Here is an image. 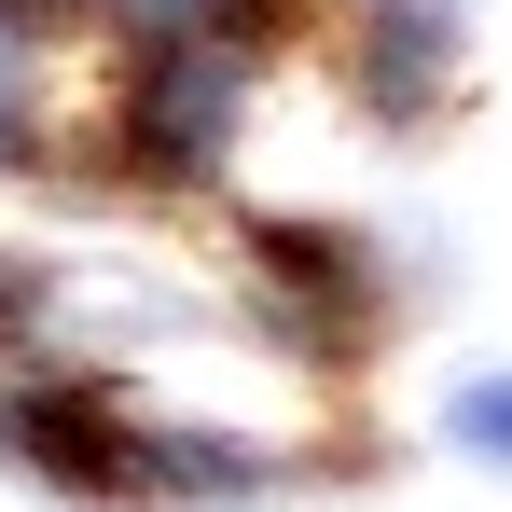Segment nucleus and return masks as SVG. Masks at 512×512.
Listing matches in <instances>:
<instances>
[{
    "instance_id": "f257e3e1",
    "label": "nucleus",
    "mask_w": 512,
    "mask_h": 512,
    "mask_svg": "<svg viewBox=\"0 0 512 512\" xmlns=\"http://www.w3.org/2000/svg\"><path fill=\"white\" fill-rule=\"evenodd\" d=\"M236 291H250V319L291 360H360L402 319V277H388V250L360 222H250L236 236Z\"/></svg>"
},
{
    "instance_id": "f03ea898",
    "label": "nucleus",
    "mask_w": 512,
    "mask_h": 512,
    "mask_svg": "<svg viewBox=\"0 0 512 512\" xmlns=\"http://www.w3.org/2000/svg\"><path fill=\"white\" fill-rule=\"evenodd\" d=\"M333 70L374 125H443L471 84V14L457 0H346L333 14Z\"/></svg>"
},
{
    "instance_id": "7ed1b4c3",
    "label": "nucleus",
    "mask_w": 512,
    "mask_h": 512,
    "mask_svg": "<svg viewBox=\"0 0 512 512\" xmlns=\"http://www.w3.org/2000/svg\"><path fill=\"white\" fill-rule=\"evenodd\" d=\"M443 443L485 457V471H512V360H499V374H471V388L443 402Z\"/></svg>"
}]
</instances>
